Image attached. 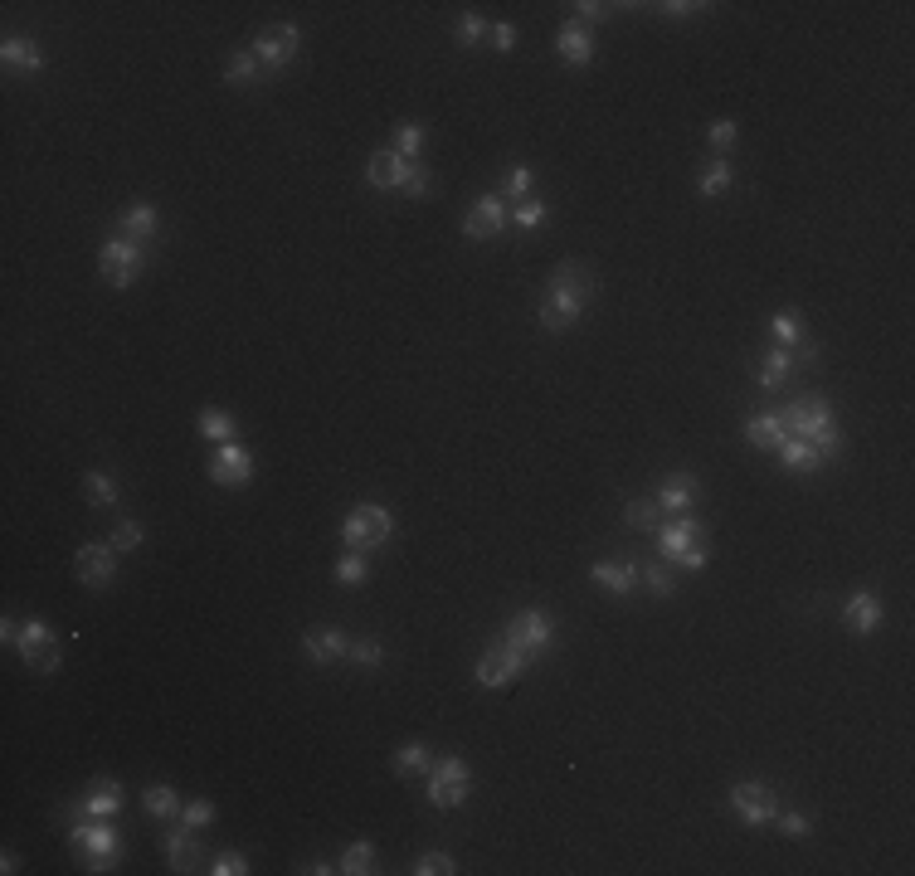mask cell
Masks as SVG:
<instances>
[{
	"instance_id": "6da1fadb",
	"label": "cell",
	"mask_w": 915,
	"mask_h": 876,
	"mask_svg": "<svg viewBox=\"0 0 915 876\" xmlns=\"http://www.w3.org/2000/svg\"><path fill=\"white\" fill-rule=\"evenodd\" d=\"M594 288H599V283H594V268H589V263H575V258L555 263V273H550V283H546V297H541V307H536L541 331L560 336V331L575 327V322L585 317Z\"/></svg>"
},
{
	"instance_id": "7a4b0ae2",
	"label": "cell",
	"mask_w": 915,
	"mask_h": 876,
	"mask_svg": "<svg viewBox=\"0 0 915 876\" xmlns=\"http://www.w3.org/2000/svg\"><path fill=\"white\" fill-rule=\"evenodd\" d=\"M779 419H784V429L794 438H804L813 443L823 458H838L842 453V434H838V419H833V409L823 395H799V400H789L779 409Z\"/></svg>"
},
{
	"instance_id": "3957f363",
	"label": "cell",
	"mask_w": 915,
	"mask_h": 876,
	"mask_svg": "<svg viewBox=\"0 0 915 876\" xmlns=\"http://www.w3.org/2000/svg\"><path fill=\"white\" fill-rule=\"evenodd\" d=\"M69 847L83 857V872H112V867L122 862V838H117L112 818H88V813H78V823L69 828Z\"/></svg>"
},
{
	"instance_id": "277c9868",
	"label": "cell",
	"mask_w": 915,
	"mask_h": 876,
	"mask_svg": "<svg viewBox=\"0 0 915 876\" xmlns=\"http://www.w3.org/2000/svg\"><path fill=\"white\" fill-rule=\"evenodd\" d=\"M701 536H706L701 516L682 511V516H672L667 526H658V550L672 560V565H682V570H706V565H711V555H706V546H701Z\"/></svg>"
},
{
	"instance_id": "5b68a950",
	"label": "cell",
	"mask_w": 915,
	"mask_h": 876,
	"mask_svg": "<svg viewBox=\"0 0 915 876\" xmlns=\"http://www.w3.org/2000/svg\"><path fill=\"white\" fill-rule=\"evenodd\" d=\"M390 536H395V511L380 507V502H361V507H351V516L341 521V546L361 550V555L390 546Z\"/></svg>"
},
{
	"instance_id": "8992f818",
	"label": "cell",
	"mask_w": 915,
	"mask_h": 876,
	"mask_svg": "<svg viewBox=\"0 0 915 876\" xmlns=\"http://www.w3.org/2000/svg\"><path fill=\"white\" fill-rule=\"evenodd\" d=\"M502 643L516 648L526 662H536V657H546L550 643H555V619H550L546 609H521V614L502 628Z\"/></svg>"
},
{
	"instance_id": "52a82bcc",
	"label": "cell",
	"mask_w": 915,
	"mask_h": 876,
	"mask_svg": "<svg viewBox=\"0 0 915 876\" xmlns=\"http://www.w3.org/2000/svg\"><path fill=\"white\" fill-rule=\"evenodd\" d=\"M429 803L434 808H463L468 803V794H473V769H468V760H458V755H443V760H434V769H429Z\"/></svg>"
},
{
	"instance_id": "ba28073f",
	"label": "cell",
	"mask_w": 915,
	"mask_h": 876,
	"mask_svg": "<svg viewBox=\"0 0 915 876\" xmlns=\"http://www.w3.org/2000/svg\"><path fill=\"white\" fill-rule=\"evenodd\" d=\"M15 653L30 662V672L39 677H49V672H59V662H64V648H59V633L49 628L44 619H25L20 623V643H15Z\"/></svg>"
},
{
	"instance_id": "9c48e42d",
	"label": "cell",
	"mask_w": 915,
	"mask_h": 876,
	"mask_svg": "<svg viewBox=\"0 0 915 876\" xmlns=\"http://www.w3.org/2000/svg\"><path fill=\"white\" fill-rule=\"evenodd\" d=\"M142 263H147V249L132 244V239H122V234L103 239V249H98V268H103V278H108L112 288H132L137 273H142Z\"/></svg>"
},
{
	"instance_id": "30bf717a",
	"label": "cell",
	"mask_w": 915,
	"mask_h": 876,
	"mask_svg": "<svg viewBox=\"0 0 915 876\" xmlns=\"http://www.w3.org/2000/svg\"><path fill=\"white\" fill-rule=\"evenodd\" d=\"M249 49H254L263 73H283L297 59V49H302V30L297 25H268V30H258V39Z\"/></svg>"
},
{
	"instance_id": "8fae6325",
	"label": "cell",
	"mask_w": 915,
	"mask_h": 876,
	"mask_svg": "<svg viewBox=\"0 0 915 876\" xmlns=\"http://www.w3.org/2000/svg\"><path fill=\"white\" fill-rule=\"evenodd\" d=\"M731 808L745 828H769L774 813H779V794L769 789L765 779H745V784L731 789Z\"/></svg>"
},
{
	"instance_id": "7c38bea8",
	"label": "cell",
	"mask_w": 915,
	"mask_h": 876,
	"mask_svg": "<svg viewBox=\"0 0 915 876\" xmlns=\"http://www.w3.org/2000/svg\"><path fill=\"white\" fill-rule=\"evenodd\" d=\"M526 667H531V662L516 653V648L497 643V648H487V653H482V662H477L473 677H477V687H482V692H507Z\"/></svg>"
},
{
	"instance_id": "4fadbf2b",
	"label": "cell",
	"mask_w": 915,
	"mask_h": 876,
	"mask_svg": "<svg viewBox=\"0 0 915 876\" xmlns=\"http://www.w3.org/2000/svg\"><path fill=\"white\" fill-rule=\"evenodd\" d=\"M414 171H419V161H404L395 146L370 151V161H366V181L375 190H404V185L414 181Z\"/></svg>"
},
{
	"instance_id": "5bb4252c",
	"label": "cell",
	"mask_w": 915,
	"mask_h": 876,
	"mask_svg": "<svg viewBox=\"0 0 915 876\" xmlns=\"http://www.w3.org/2000/svg\"><path fill=\"white\" fill-rule=\"evenodd\" d=\"M74 575L88 584V589H108V584L117 580V550H112L108 541H88V546H78Z\"/></svg>"
},
{
	"instance_id": "9a60e30c",
	"label": "cell",
	"mask_w": 915,
	"mask_h": 876,
	"mask_svg": "<svg viewBox=\"0 0 915 876\" xmlns=\"http://www.w3.org/2000/svg\"><path fill=\"white\" fill-rule=\"evenodd\" d=\"M210 477H215L220 487H229V492L249 487V477H254V453H249L244 443H220L215 458H210Z\"/></svg>"
},
{
	"instance_id": "2e32d148",
	"label": "cell",
	"mask_w": 915,
	"mask_h": 876,
	"mask_svg": "<svg viewBox=\"0 0 915 876\" xmlns=\"http://www.w3.org/2000/svg\"><path fill=\"white\" fill-rule=\"evenodd\" d=\"M507 219H512V210H507L502 195H477L468 219H463V234H468V239H497V234L507 229Z\"/></svg>"
},
{
	"instance_id": "e0dca14e",
	"label": "cell",
	"mask_w": 915,
	"mask_h": 876,
	"mask_svg": "<svg viewBox=\"0 0 915 876\" xmlns=\"http://www.w3.org/2000/svg\"><path fill=\"white\" fill-rule=\"evenodd\" d=\"M346 648H351V638L341 628H331V623H317V628L302 633V653H307V662H317V667H331L336 657H346Z\"/></svg>"
},
{
	"instance_id": "ac0fdd59",
	"label": "cell",
	"mask_w": 915,
	"mask_h": 876,
	"mask_svg": "<svg viewBox=\"0 0 915 876\" xmlns=\"http://www.w3.org/2000/svg\"><path fill=\"white\" fill-rule=\"evenodd\" d=\"M117 234L132 239V244H151V239L161 234V210H156L151 200H132V205L117 215Z\"/></svg>"
},
{
	"instance_id": "d6986e66",
	"label": "cell",
	"mask_w": 915,
	"mask_h": 876,
	"mask_svg": "<svg viewBox=\"0 0 915 876\" xmlns=\"http://www.w3.org/2000/svg\"><path fill=\"white\" fill-rule=\"evenodd\" d=\"M0 64H5V73L35 78V73H44V49L25 35H5V44H0Z\"/></svg>"
},
{
	"instance_id": "ffe728a7",
	"label": "cell",
	"mask_w": 915,
	"mask_h": 876,
	"mask_svg": "<svg viewBox=\"0 0 915 876\" xmlns=\"http://www.w3.org/2000/svg\"><path fill=\"white\" fill-rule=\"evenodd\" d=\"M842 619H847V628H852L857 638L877 633V623H881V599H877V589H852V594H847V604H842Z\"/></svg>"
},
{
	"instance_id": "44dd1931",
	"label": "cell",
	"mask_w": 915,
	"mask_h": 876,
	"mask_svg": "<svg viewBox=\"0 0 915 876\" xmlns=\"http://www.w3.org/2000/svg\"><path fill=\"white\" fill-rule=\"evenodd\" d=\"M555 54H560V64L585 69L589 59H594V35H589V25L565 20V25H560V39H555Z\"/></svg>"
},
{
	"instance_id": "7402d4cb",
	"label": "cell",
	"mask_w": 915,
	"mask_h": 876,
	"mask_svg": "<svg viewBox=\"0 0 915 876\" xmlns=\"http://www.w3.org/2000/svg\"><path fill=\"white\" fill-rule=\"evenodd\" d=\"M589 580L599 584V589H604V594H633V589H638V565H633V560H594V565H589Z\"/></svg>"
},
{
	"instance_id": "603a6c76",
	"label": "cell",
	"mask_w": 915,
	"mask_h": 876,
	"mask_svg": "<svg viewBox=\"0 0 915 876\" xmlns=\"http://www.w3.org/2000/svg\"><path fill=\"white\" fill-rule=\"evenodd\" d=\"M696 497H701V482H696L692 473H667V477H662L658 507L667 511V516H682V511H692Z\"/></svg>"
},
{
	"instance_id": "cb8c5ba5",
	"label": "cell",
	"mask_w": 915,
	"mask_h": 876,
	"mask_svg": "<svg viewBox=\"0 0 915 876\" xmlns=\"http://www.w3.org/2000/svg\"><path fill=\"white\" fill-rule=\"evenodd\" d=\"M769 336L784 346V351H799V356H818V346H808V336H804V317L794 312V307H784V312H774L769 317Z\"/></svg>"
},
{
	"instance_id": "d4e9b609",
	"label": "cell",
	"mask_w": 915,
	"mask_h": 876,
	"mask_svg": "<svg viewBox=\"0 0 915 876\" xmlns=\"http://www.w3.org/2000/svg\"><path fill=\"white\" fill-rule=\"evenodd\" d=\"M78 813H88V818H117L122 813V784L117 779H93L83 803H78Z\"/></svg>"
},
{
	"instance_id": "484cf974",
	"label": "cell",
	"mask_w": 915,
	"mask_h": 876,
	"mask_svg": "<svg viewBox=\"0 0 915 876\" xmlns=\"http://www.w3.org/2000/svg\"><path fill=\"white\" fill-rule=\"evenodd\" d=\"M774 458H779V463H784V468H789V473H818V468H823V463H828V458H823V453H818V448H813V443H804V438H784V443H779V448H774Z\"/></svg>"
},
{
	"instance_id": "4316f807",
	"label": "cell",
	"mask_w": 915,
	"mask_h": 876,
	"mask_svg": "<svg viewBox=\"0 0 915 876\" xmlns=\"http://www.w3.org/2000/svg\"><path fill=\"white\" fill-rule=\"evenodd\" d=\"M166 862H171V872H195L200 862H205V847L195 838H185L181 833V823L166 833Z\"/></svg>"
},
{
	"instance_id": "83f0119b",
	"label": "cell",
	"mask_w": 915,
	"mask_h": 876,
	"mask_svg": "<svg viewBox=\"0 0 915 876\" xmlns=\"http://www.w3.org/2000/svg\"><path fill=\"white\" fill-rule=\"evenodd\" d=\"M794 351H784V346H774L765 361H760V390H769V395H779L784 385H789V375H794Z\"/></svg>"
},
{
	"instance_id": "f1b7e54d",
	"label": "cell",
	"mask_w": 915,
	"mask_h": 876,
	"mask_svg": "<svg viewBox=\"0 0 915 876\" xmlns=\"http://www.w3.org/2000/svg\"><path fill=\"white\" fill-rule=\"evenodd\" d=\"M390 765H395V774H400V779L429 774V769H434V750H429L424 740H409V745H400V750L390 755Z\"/></svg>"
},
{
	"instance_id": "f546056e",
	"label": "cell",
	"mask_w": 915,
	"mask_h": 876,
	"mask_svg": "<svg viewBox=\"0 0 915 876\" xmlns=\"http://www.w3.org/2000/svg\"><path fill=\"white\" fill-rule=\"evenodd\" d=\"M745 438H750V448H765V453H774V448L789 438V429H784V419H779V414H755V419L745 424Z\"/></svg>"
},
{
	"instance_id": "4dcf8cb0",
	"label": "cell",
	"mask_w": 915,
	"mask_h": 876,
	"mask_svg": "<svg viewBox=\"0 0 915 876\" xmlns=\"http://www.w3.org/2000/svg\"><path fill=\"white\" fill-rule=\"evenodd\" d=\"M142 803H147V813L156 818V823H181V794L171 789V784H151L147 794H142Z\"/></svg>"
},
{
	"instance_id": "1f68e13d",
	"label": "cell",
	"mask_w": 915,
	"mask_h": 876,
	"mask_svg": "<svg viewBox=\"0 0 915 876\" xmlns=\"http://www.w3.org/2000/svg\"><path fill=\"white\" fill-rule=\"evenodd\" d=\"M390 146L400 151L404 161H419V156H424V146H429V127H424V122H400Z\"/></svg>"
},
{
	"instance_id": "d6a6232c",
	"label": "cell",
	"mask_w": 915,
	"mask_h": 876,
	"mask_svg": "<svg viewBox=\"0 0 915 876\" xmlns=\"http://www.w3.org/2000/svg\"><path fill=\"white\" fill-rule=\"evenodd\" d=\"M731 185H735V166L726 161V156H716V161H711V166L701 171V181H696V190H701V195L711 200V195H726Z\"/></svg>"
},
{
	"instance_id": "836d02e7",
	"label": "cell",
	"mask_w": 915,
	"mask_h": 876,
	"mask_svg": "<svg viewBox=\"0 0 915 876\" xmlns=\"http://www.w3.org/2000/svg\"><path fill=\"white\" fill-rule=\"evenodd\" d=\"M83 497H88L93 507H117V502H122V492H117V477H112V473H88V477H83Z\"/></svg>"
},
{
	"instance_id": "e575fe53",
	"label": "cell",
	"mask_w": 915,
	"mask_h": 876,
	"mask_svg": "<svg viewBox=\"0 0 915 876\" xmlns=\"http://www.w3.org/2000/svg\"><path fill=\"white\" fill-rule=\"evenodd\" d=\"M200 434L210 438L215 448H220V443H234V414H224V409H200Z\"/></svg>"
},
{
	"instance_id": "d590c367",
	"label": "cell",
	"mask_w": 915,
	"mask_h": 876,
	"mask_svg": "<svg viewBox=\"0 0 915 876\" xmlns=\"http://www.w3.org/2000/svg\"><path fill=\"white\" fill-rule=\"evenodd\" d=\"M375 867V842H351L346 852H341V876H366Z\"/></svg>"
},
{
	"instance_id": "8d00e7d4",
	"label": "cell",
	"mask_w": 915,
	"mask_h": 876,
	"mask_svg": "<svg viewBox=\"0 0 915 876\" xmlns=\"http://www.w3.org/2000/svg\"><path fill=\"white\" fill-rule=\"evenodd\" d=\"M224 78H229V83H258L263 69H258L254 49H234V54H229V64H224Z\"/></svg>"
},
{
	"instance_id": "74e56055",
	"label": "cell",
	"mask_w": 915,
	"mask_h": 876,
	"mask_svg": "<svg viewBox=\"0 0 915 876\" xmlns=\"http://www.w3.org/2000/svg\"><path fill=\"white\" fill-rule=\"evenodd\" d=\"M658 516H662L658 497H638V502H628V511H623V521H628L633 531H653V526H658Z\"/></svg>"
},
{
	"instance_id": "f35d334b",
	"label": "cell",
	"mask_w": 915,
	"mask_h": 876,
	"mask_svg": "<svg viewBox=\"0 0 915 876\" xmlns=\"http://www.w3.org/2000/svg\"><path fill=\"white\" fill-rule=\"evenodd\" d=\"M220 818V808H215V799H190L181 808V828H190V833H200V828H210Z\"/></svg>"
},
{
	"instance_id": "ab89813d",
	"label": "cell",
	"mask_w": 915,
	"mask_h": 876,
	"mask_svg": "<svg viewBox=\"0 0 915 876\" xmlns=\"http://www.w3.org/2000/svg\"><path fill=\"white\" fill-rule=\"evenodd\" d=\"M453 39H458V49H477V44H487V20H482L477 10H468V15L453 25Z\"/></svg>"
},
{
	"instance_id": "60d3db41",
	"label": "cell",
	"mask_w": 915,
	"mask_h": 876,
	"mask_svg": "<svg viewBox=\"0 0 915 876\" xmlns=\"http://www.w3.org/2000/svg\"><path fill=\"white\" fill-rule=\"evenodd\" d=\"M546 200H541V195H531V200H521V205H512V224L516 229H526V234H531V229H541V224H546Z\"/></svg>"
},
{
	"instance_id": "b9f144b4",
	"label": "cell",
	"mask_w": 915,
	"mask_h": 876,
	"mask_svg": "<svg viewBox=\"0 0 915 876\" xmlns=\"http://www.w3.org/2000/svg\"><path fill=\"white\" fill-rule=\"evenodd\" d=\"M336 584H366V575H370V565H366V555L361 550H346L341 560H336Z\"/></svg>"
},
{
	"instance_id": "7bdbcfd3",
	"label": "cell",
	"mask_w": 915,
	"mask_h": 876,
	"mask_svg": "<svg viewBox=\"0 0 915 876\" xmlns=\"http://www.w3.org/2000/svg\"><path fill=\"white\" fill-rule=\"evenodd\" d=\"M638 584H648L653 599H672V589H677V580H672L667 565H643V570H638Z\"/></svg>"
},
{
	"instance_id": "ee69618b",
	"label": "cell",
	"mask_w": 915,
	"mask_h": 876,
	"mask_svg": "<svg viewBox=\"0 0 915 876\" xmlns=\"http://www.w3.org/2000/svg\"><path fill=\"white\" fill-rule=\"evenodd\" d=\"M531 185H536L531 166H512V171H507V185H502V200H512V205L531 200Z\"/></svg>"
},
{
	"instance_id": "f6af8a7d",
	"label": "cell",
	"mask_w": 915,
	"mask_h": 876,
	"mask_svg": "<svg viewBox=\"0 0 915 876\" xmlns=\"http://www.w3.org/2000/svg\"><path fill=\"white\" fill-rule=\"evenodd\" d=\"M414 876H448V872H458V862L448 857V852H419V862L409 867Z\"/></svg>"
},
{
	"instance_id": "bcb514c9",
	"label": "cell",
	"mask_w": 915,
	"mask_h": 876,
	"mask_svg": "<svg viewBox=\"0 0 915 876\" xmlns=\"http://www.w3.org/2000/svg\"><path fill=\"white\" fill-rule=\"evenodd\" d=\"M774 823H779V833L794 842H804L808 833H813V818L808 813H799V808H789V813H774Z\"/></svg>"
},
{
	"instance_id": "7dc6e473",
	"label": "cell",
	"mask_w": 915,
	"mask_h": 876,
	"mask_svg": "<svg viewBox=\"0 0 915 876\" xmlns=\"http://www.w3.org/2000/svg\"><path fill=\"white\" fill-rule=\"evenodd\" d=\"M142 541H147V536H142V526H137V521H117V526H112V536H108V546L117 550V555H122V550H137Z\"/></svg>"
},
{
	"instance_id": "c3c4849f",
	"label": "cell",
	"mask_w": 915,
	"mask_h": 876,
	"mask_svg": "<svg viewBox=\"0 0 915 876\" xmlns=\"http://www.w3.org/2000/svg\"><path fill=\"white\" fill-rule=\"evenodd\" d=\"M346 657H351L356 667H380V662H385V648H380V643H370V638H351Z\"/></svg>"
},
{
	"instance_id": "681fc988",
	"label": "cell",
	"mask_w": 915,
	"mask_h": 876,
	"mask_svg": "<svg viewBox=\"0 0 915 876\" xmlns=\"http://www.w3.org/2000/svg\"><path fill=\"white\" fill-rule=\"evenodd\" d=\"M735 137H740V127H735L731 117H721V122H711V132H706V142H711V151L716 156H726L735 146Z\"/></svg>"
},
{
	"instance_id": "f907efd6",
	"label": "cell",
	"mask_w": 915,
	"mask_h": 876,
	"mask_svg": "<svg viewBox=\"0 0 915 876\" xmlns=\"http://www.w3.org/2000/svg\"><path fill=\"white\" fill-rule=\"evenodd\" d=\"M210 872H215V876H244V872H249V857H244V852H220Z\"/></svg>"
},
{
	"instance_id": "816d5d0a",
	"label": "cell",
	"mask_w": 915,
	"mask_h": 876,
	"mask_svg": "<svg viewBox=\"0 0 915 876\" xmlns=\"http://www.w3.org/2000/svg\"><path fill=\"white\" fill-rule=\"evenodd\" d=\"M487 44H492L497 54H512L516 49V25H487Z\"/></svg>"
},
{
	"instance_id": "f5cc1de1",
	"label": "cell",
	"mask_w": 915,
	"mask_h": 876,
	"mask_svg": "<svg viewBox=\"0 0 915 876\" xmlns=\"http://www.w3.org/2000/svg\"><path fill=\"white\" fill-rule=\"evenodd\" d=\"M429 190H434V181H429V171H424V166H419V171H414V181L404 185V195H409V200H424V195H429Z\"/></svg>"
},
{
	"instance_id": "db71d44e",
	"label": "cell",
	"mask_w": 915,
	"mask_h": 876,
	"mask_svg": "<svg viewBox=\"0 0 915 876\" xmlns=\"http://www.w3.org/2000/svg\"><path fill=\"white\" fill-rule=\"evenodd\" d=\"M575 15H580V25H589V20H604V15H609V5H599V0H580V5H575Z\"/></svg>"
},
{
	"instance_id": "11a10c76",
	"label": "cell",
	"mask_w": 915,
	"mask_h": 876,
	"mask_svg": "<svg viewBox=\"0 0 915 876\" xmlns=\"http://www.w3.org/2000/svg\"><path fill=\"white\" fill-rule=\"evenodd\" d=\"M0 643H5V648H15V643H20V619H10V614L0 619Z\"/></svg>"
},
{
	"instance_id": "9f6ffc18",
	"label": "cell",
	"mask_w": 915,
	"mask_h": 876,
	"mask_svg": "<svg viewBox=\"0 0 915 876\" xmlns=\"http://www.w3.org/2000/svg\"><path fill=\"white\" fill-rule=\"evenodd\" d=\"M662 15H677V20H682V15H701V10H706V5H687V0H672V5H658Z\"/></svg>"
},
{
	"instance_id": "6f0895ef",
	"label": "cell",
	"mask_w": 915,
	"mask_h": 876,
	"mask_svg": "<svg viewBox=\"0 0 915 876\" xmlns=\"http://www.w3.org/2000/svg\"><path fill=\"white\" fill-rule=\"evenodd\" d=\"M0 872H5V876H15V872H20V857H15V852H10V847H5V852H0Z\"/></svg>"
},
{
	"instance_id": "680465c9",
	"label": "cell",
	"mask_w": 915,
	"mask_h": 876,
	"mask_svg": "<svg viewBox=\"0 0 915 876\" xmlns=\"http://www.w3.org/2000/svg\"><path fill=\"white\" fill-rule=\"evenodd\" d=\"M307 872H312V876H331V872H336V867H331L327 857H317V862H307Z\"/></svg>"
}]
</instances>
